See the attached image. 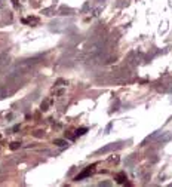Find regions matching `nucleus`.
Here are the masks:
<instances>
[{"label": "nucleus", "mask_w": 172, "mask_h": 187, "mask_svg": "<svg viewBox=\"0 0 172 187\" xmlns=\"http://www.w3.org/2000/svg\"><path fill=\"white\" fill-rule=\"evenodd\" d=\"M92 168H94V166H89V168H88L86 171H83V172H82L79 177H76V180H82V178H85V177H88V175L92 172Z\"/></svg>", "instance_id": "obj_1"}, {"label": "nucleus", "mask_w": 172, "mask_h": 187, "mask_svg": "<svg viewBox=\"0 0 172 187\" xmlns=\"http://www.w3.org/2000/svg\"><path fill=\"white\" fill-rule=\"evenodd\" d=\"M86 131H88V128H80V129H77V131H76V135H83Z\"/></svg>", "instance_id": "obj_2"}, {"label": "nucleus", "mask_w": 172, "mask_h": 187, "mask_svg": "<svg viewBox=\"0 0 172 187\" xmlns=\"http://www.w3.org/2000/svg\"><path fill=\"white\" fill-rule=\"evenodd\" d=\"M117 183H125V174H119L117 175Z\"/></svg>", "instance_id": "obj_3"}, {"label": "nucleus", "mask_w": 172, "mask_h": 187, "mask_svg": "<svg viewBox=\"0 0 172 187\" xmlns=\"http://www.w3.org/2000/svg\"><path fill=\"white\" fill-rule=\"evenodd\" d=\"M55 144L60 145V147H62V145H65V141H64V140H56V141H55Z\"/></svg>", "instance_id": "obj_4"}, {"label": "nucleus", "mask_w": 172, "mask_h": 187, "mask_svg": "<svg viewBox=\"0 0 172 187\" xmlns=\"http://www.w3.org/2000/svg\"><path fill=\"white\" fill-rule=\"evenodd\" d=\"M19 145H21V143H12V145H10V149H13V150H15V149H18Z\"/></svg>", "instance_id": "obj_5"}, {"label": "nucleus", "mask_w": 172, "mask_h": 187, "mask_svg": "<svg viewBox=\"0 0 172 187\" xmlns=\"http://www.w3.org/2000/svg\"><path fill=\"white\" fill-rule=\"evenodd\" d=\"M13 5H15V6H17V5H18V0H13Z\"/></svg>", "instance_id": "obj_6"}]
</instances>
